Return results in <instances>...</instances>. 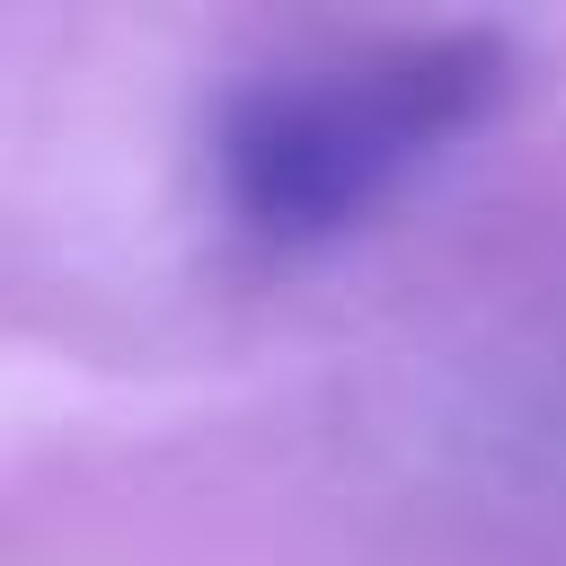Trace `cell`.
<instances>
[{"mask_svg": "<svg viewBox=\"0 0 566 566\" xmlns=\"http://www.w3.org/2000/svg\"><path fill=\"white\" fill-rule=\"evenodd\" d=\"M513 88L495 35H398L336 62L256 71L212 115L221 212L256 248H327L380 203H398L460 133H478Z\"/></svg>", "mask_w": 566, "mask_h": 566, "instance_id": "obj_1", "label": "cell"}]
</instances>
